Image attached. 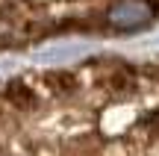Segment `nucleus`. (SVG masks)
Here are the masks:
<instances>
[{
	"label": "nucleus",
	"instance_id": "nucleus-1",
	"mask_svg": "<svg viewBox=\"0 0 159 156\" xmlns=\"http://www.w3.org/2000/svg\"><path fill=\"white\" fill-rule=\"evenodd\" d=\"M124 9L159 18V0H0V50L62 33H112Z\"/></svg>",
	"mask_w": 159,
	"mask_h": 156
},
{
	"label": "nucleus",
	"instance_id": "nucleus-2",
	"mask_svg": "<svg viewBox=\"0 0 159 156\" xmlns=\"http://www.w3.org/2000/svg\"><path fill=\"white\" fill-rule=\"evenodd\" d=\"M39 91L47 97V103H74L83 91V74L80 68H53L30 74Z\"/></svg>",
	"mask_w": 159,
	"mask_h": 156
},
{
	"label": "nucleus",
	"instance_id": "nucleus-3",
	"mask_svg": "<svg viewBox=\"0 0 159 156\" xmlns=\"http://www.w3.org/2000/svg\"><path fill=\"white\" fill-rule=\"evenodd\" d=\"M0 94H3V100L12 106V112H18L24 121L35 118L41 112V106L47 103V97L39 91V86L33 82V77H30V74L0 82Z\"/></svg>",
	"mask_w": 159,
	"mask_h": 156
}]
</instances>
